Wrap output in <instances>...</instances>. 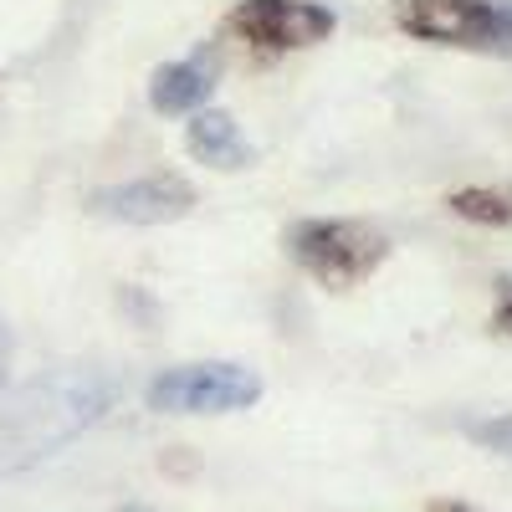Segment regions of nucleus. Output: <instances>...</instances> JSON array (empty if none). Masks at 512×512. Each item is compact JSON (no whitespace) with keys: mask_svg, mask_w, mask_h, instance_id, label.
<instances>
[{"mask_svg":"<svg viewBox=\"0 0 512 512\" xmlns=\"http://www.w3.org/2000/svg\"><path fill=\"white\" fill-rule=\"evenodd\" d=\"M108 405L113 384L88 369H62L26 384L11 405H0V477H16L26 466L57 456L88 425H98Z\"/></svg>","mask_w":512,"mask_h":512,"instance_id":"f257e3e1","label":"nucleus"},{"mask_svg":"<svg viewBox=\"0 0 512 512\" xmlns=\"http://www.w3.org/2000/svg\"><path fill=\"white\" fill-rule=\"evenodd\" d=\"M287 256L303 267L318 287L349 292L364 277H374L390 262V236L369 221H344V216H313L287 231Z\"/></svg>","mask_w":512,"mask_h":512,"instance_id":"f03ea898","label":"nucleus"},{"mask_svg":"<svg viewBox=\"0 0 512 512\" xmlns=\"http://www.w3.org/2000/svg\"><path fill=\"white\" fill-rule=\"evenodd\" d=\"M395 26L431 47L512 62V0H395Z\"/></svg>","mask_w":512,"mask_h":512,"instance_id":"7ed1b4c3","label":"nucleus"},{"mask_svg":"<svg viewBox=\"0 0 512 512\" xmlns=\"http://www.w3.org/2000/svg\"><path fill=\"white\" fill-rule=\"evenodd\" d=\"M262 374L231 364V359H210V364H175L149 384V410L159 415H231L251 410L262 400Z\"/></svg>","mask_w":512,"mask_h":512,"instance_id":"20e7f679","label":"nucleus"},{"mask_svg":"<svg viewBox=\"0 0 512 512\" xmlns=\"http://www.w3.org/2000/svg\"><path fill=\"white\" fill-rule=\"evenodd\" d=\"M231 31L262 57L308 52L338 31V16L318 0H241L231 11Z\"/></svg>","mask_w":512,"mask_h":512,"instance_id":"39448f33","label":"nucleus"},{"mask_svg":"<svg viewBox=\"0 0 512 512\" xmlns=\"http://www.w3.org/2000/svg\"><path fill=\"white\" fill-rule=\"evenodd\" d=\"M88 210L103 221H118V226H169L195 210V185L185 175H175V169H154V175L93 190Z\"/></svg>","mask_w":512,"mask_h":512,"instance_id":"423d86ee","label":"nucleus"},{"mask_svg":"<svg viewBox=\"0 0 512 512\" xmlns=\"http://www.w3.org/2000/svg\"><path fill=\"white\" fill-rule=\"evenodd\" d=\"M185 144H190V154H195L200 164L221 169V175H236V169H246V164L256 159L251 144L241 139L236 118L221 113V108H195L190 123H185Z\"/></svg>","mask_w":512,"mask_h":512,"instance_id":"0eeeda50","label":"nucleus"},{"mask_svg":"<svg viewBox=\"0 0 512 512\" xmlns=\"http://www.w3.org/2000/svg\"><path fill=\"white\" fill-rule=\"evenodd\" d=\"M210 93H216V62H205V57L154 67V77H149L154 113H195L210 103Z\"/></svg>","mask_w":512,"mask_h":512,"instance_id":"6e6552de","label":"nucleus"},{"mask_svg":"<svg viewBox=\"0 0 512 512\" xmlns=\"http://www.w3.org/2000/svg\"><path fill=\"white\" fill-rule=\"evenodd\" d=\"M446 205L472 226H512V185H466L446 195Z\"/></svg>","mask_w":512,"mask_h":512,"instance_id":"1a4fd4ad","label":"nucleus"},{"mask_svg":"<svg viewBox=\"0 0 512 512\" xmlns=\"http://www.w3.org/2000/svg\"><path fill=\"white\" fill-rule=\"evenodd\" d=\"M466 436H472L477 446H487V451L512 456V410H507V415H492V420H477Z\"/></svg>","mask_w":512,"mask_h":512,"instance_id":"9d476101","label":"nucleus"},{"mask_svg":"<svg viewBox=\"0 0 512 512\" xmlns=\"http://www.w3.org/2000/svg\"><path fill=\"white\" fill-rule=\"evenodd\" d=\"M6 379H11V328L6 313H0V395H6Z\"/></svg>","mask_w":512,"mask_h":512,"instance_id":"9b49d317","label":"nucleus"},{"mask_svg":"<svg viewBox=\"0 0 512 512\" xmlns=\"http://www.w3.org/2000/svg\"><path fill=\"white\" fill-rule=\"evenodd\" d=\"M502 333H512V277H502V303H497V318H492Z\"/></svg>","mask_w":512,"mask_h":512,"instance_id":"f8f14e48","label":"nucleus"},{"mask_svg":"<svg viewBox=\"0 0 512 512\" xmlns=\"http://www.w3.org/2000/svg\"><path fill=\"white\" fill-rule=\"evenodd\" d=\"M436 512H472V507H461V502H451V507H446V502H441Z\"/></svg>","mask_w":512,"mask_h":512,"instance_id":"ddd939ff","label":"nucleus"},{"mask_svg":"<svg viewBox=\"0 0 512 512\" xmlns=\"http://www.w3.org/2000/svg\"><path fill=\"white\" fill-rule=\"evenodd\" d=\"M128 512H144V507H128Z\"/></svg>","mask_w":512,"mask_h":512,"instance_id":"4468645a","label":"nucleus"}]
</instances>
